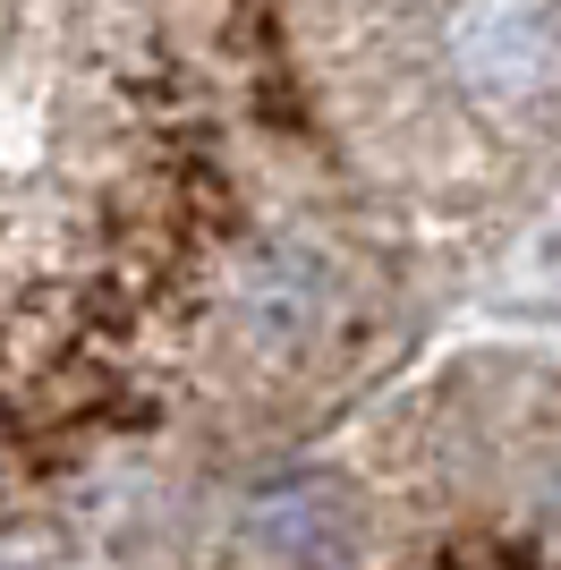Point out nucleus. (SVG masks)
Returning a JSON list of instances; mask_svg holds the SVG:
<instances>
[{
    "mask_svg": "<svg viewBox=\"0 0 561 570\" xmlns=\"http://www.w3.org/2000/svg\"><path fill=\"white\" fill-rule=\"evenodd\" d=\"M451 69L493 111H528L561 95V0H460Z\"/></svg>",
    "mask_w": 561,
    "mask_h": 570,
    "instance_id": "obj_1",
    "label": "nucleus"
},
{
    "mask_svg": "<svg viewBox=\"0 0 561 570\" xmlns=\"http://www.w3.org/2000/svg\"><path fill=\"white\" fill-rule=\"evenodd\" d=\"M238 546L273 570H332L350 562L357 546V520H350V494L324 485V476H280L264 494H247L238 511Z\"/></svg>",
    "mask_w": 561,
    "mask_h": 570,
    "instance_id": "obj_2",
    "label": "nucleus"
},
{
    "mask_svg": "<svg viewBox=\"0 0 561 570\" xmlns=\"http://www.w3.org/2000/svg\"><path fill=\"white\" fill-rule=\"evenodd\" d=\"M324 315H332V289H324V273L306 256H256L247 273H238V289H230V324H238V341L247 350H264V357H289V350H306V341L324 333Z\"/></svg>",
    "mask_w": 561,
    "mask_h": 570,
    "instance_id": "obj_3",
    "label": "nucleus"
}]
</instances>
